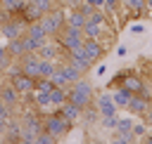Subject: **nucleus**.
Returning a JSON list of instances; mask_svg holds the SVG:
<instances>
[{"label": "nucleus", "mask_w": 152, "mask_h": 144, "mask_svg": "<svg viewBox=\"0 0 152 144\" xmlns=\"http://www.w3.org/2000/svg\"><path fill=\"white\" fill-rule=\"evenodd\" d=\"M43 113L38 111V109H31V111H26L19 120H21V142L24 144H36L38 142V135L45 130V125H43Z\"/></svg>", "instance_id": "obj_1"}, {"label": "nucleus", "mask_w": 152, "mask_h": 144, "mask_svg": "<svg viewBox=\"0 0 152 144\" xmlns=\"http://www.w3.org/2000/svg\"><path fill=\"white\" fill-rule=\"evenodd\" d=\"M66 99L74 102V104H78L81 109H86V106H90V104L95 102V90H93V85H90L86 78H78L76 83L69 85V94H66Z\"/></svg>", "instance_id": "obj_2"}, {"label": "nucleus", "mask_w": 152, "mask_h": 144, "mask_svg": "<svg viewBox=\"0 0 152 144\" xmlns=\"http://www.w3.org/2000/svg\"><path fill=\"white\" fill-rule=\"evenodd\" d=\"M43 125H45V132L55 135L57 139H64V137L71 132V127H74V123H71L69 118H64L57 109H55V111H50V113L43 118Z\"/></svg>", "instance_id": "obj_3"}, {"label": "nucleus", "mask_w": 152, "mask_h": 144, "mask_svg": "<svg viewBox=\"0 0 152 144\" xmlns=\"http://www.w3.org/2000/svg\"><path fill=\"white\" fill-rule=\"evenodd\" d=\"M64 24H66V12H64V7H55V9H50V12H43V17H40V26L45 28V33H48V38H55L62 28H64Z\"/></svg>", "instance_id": "obj_4"}, {"label": "nucleus", "mask_w": 152, "mask_h": 144, "mask_svg": "<svg viewBox=\"0 0 152 144\" xmlns=\"http://www.w3.org/2000/svg\"><path fill=\"white\" fill-rule=\"evenodd\" d=\"M26 26L28 24H24L17 14H10L5 21H0V33L5 40H14V38H21L26 33Z\"/></svg>", "instance_id": "obj_5"}, {"label": "nucleus", "mask_w": 152, "mask_h": 144, "mask_svg": "<svg viewBox=\"0 0 152 144\" xmlns=\"http://www.w3.org/2000/svg\"><path fill=\"white\" fill-rule=\"evenodd\" d=\"M7 83L21 94V97H26V94H31L33 90H36V78H31V76H26V73H17V76H10L7 78Z\"/></svg>", "instance_id": "obj_6"}, {"label": "nucleus", "mask_w": 152, "mask_h": 144, "mask_svg": "<svg viewBox=\"0 0 152 144\" xmlns=\"http://www.w3.org/2000/svg\"><path fill=\"white\" fill-rule=\"evenodd\" d=\"M83 52H86V57L95 64V61H100V59L104 57L107 47H104L102 40H97V38H83Z\"/></svg>", "instance_id": "obj_7"}, {"label": "nucleus", "mask_w": 152, "mask_h": 144, "mask_svg": "<svg viewBox=\"0 0 152 144\" xmlns=\"http://www.w3.org/2000/svg\"><path fill=\"white\" fill-rule=\"evenodd\" d=\"M19 64H21V73H26L31 78H40V57L36 52H26L19 59Z\"/></svg>", "instance_id": "obj_8"}, {"label": "nucleus", "mask_w": 152, "mask_h": 144, "mask_svg": "<svg viewBox=\"0 0 152 144\" xmlns=\"http://www.w3.org/2000/svg\"><path fill=\"white\" fill-rule=\"evenodd\" d=\"M40 59H50V61H59L62 59V47L57 45V40L55 38H48L40 47H38V52H36Z\"/></svg>", "instance_id": "obj_9"}, {"label": "nucleus", "mask_w": 152, "mask_h": 144, "mask_svg": "<svg viewBox=\"0 0 152 144\" xmlns=\"http://www.w3.org/2000/svg\"><path fill=\"white\" fill-rule=\"evenodd\" d=\"M95 106H97L100 116H116V111H119V106L112 99V92H100L95 97Z\"/></svg>", "instance_id": "obj_10"}, {"label": "nucleus", "mask_w": 152, "mask_h": 144, "mask_svg": "<svg viewBox=\"0 0 152 144\" xmlns=\"http://www.w3.org/2000/svg\"><path fill=\"white\" fill-rule=\"evenodd\" d=\"M0 99H2V102L12 109V111L21 104V94H19V92H17L10 83H2V85H0Z\"/></svg>", "instance_id": "obj_11"}, {"label": "nucleus", "mask_w": 152, "mask_h": 144, "mask_svg": "<svg viewBox=\"0 0 152 144\" xmlns=\"http://www.w3.org/2000/svg\"><path fill=\"white\" fill-rule=\"evenodd\" d=\"M24 24H36V21H40V17H43V9L40 7H36L31 0H26V5L21 7V12L17 14Z\"/></svg>", "instance_id": "obj_12"}, {"label": "nucleus", "mask_w": 152, "mask_h": 144, "mask_svg": "<svg viewBox=\"0 0 152 144\" xmlns=\"http://www.w3.org/2000/svg\"><path fill=\"white\" fill-rule=\"evenodd\" d=\"M147 106H150V102H147V99H142L140 94H133V97H131V102H128V106H126V111H128V113H133V116H138V118H145Z\"/></svg>", "instance_id": "obj_13"}, {"label": "nucleus", "mask_w": 152, "mask_h": 144, "mask_svg": "<svg viewBox=\"0 0 152 144\" xmlns=\"http://www.w3.org/2000/svg\"><path fill=\"white\" fill-rule=\"evenodd\" d=\"M57 111H59V113H62L64 118H69L71 123H76V120H81V113H83V109H81L78 104H74V102H69V99H66V102H64L62 106H57Z\"/></svg>", "instance_id": "obj_14"}, {"label": "nucleus", "mask_w": 152, "mask_h": 144, "mask_svg": "<svg viewBox=\"0 0 152 144\" xmlns=\"http://www.w3.org/2000/svg\"><path fill=\"white\" fill-rule=\"evenodd\" d=\"M64 12H66V24H69V26H78V28L86 26L88 17H86L78 7H64Z\"/></svg>", "instance_id": "obj_15"}, {"label": "nucleus", "mask_w": 152, "mask_h": 144, "mask_svg": "<svg viewBox=\"0 0 152 144\" xmlns=\"http://www.w3.org/2000/svg\"><path fill=\"white\" fill-rule=\"evenodd\" d=\"M124 87H126L131 94H140V92H142V87H145V80H142L138 73L128 71V76H126V80H124Z\"/></svg>", "instance_id": "obj_16"}, {"label": "nucleus", "mask_w": 152, "mask_h": 144, "mask_svg": "<svg viewBox=\"0 0 152 144\" xmlns=\"http://www.w3.org/2000/svg\"><path fill=\"white\" fill-rule=\"evenodd\" d=\"M131 97H133V94H131L124 85L112 90V99H114V104H116L119 109H126V106H128V102H131Z\"/></svg>", "instance_id": "obj_17"}, {"label": "nucleus", "mask_w": 152, "mask_h": 144, "mask_svg": "<svg viewBox=\"0 0 152 144\" xmlns=\"http://www.w3.org/2000/svg\"><path fill=\"white\" fill-rule=\"evenodd\" d=\"M7 52L12 59H21L26 54V47H24V40L21 38H14V40H7Z\"/></svg>", "instance_id": "obj_18"}, {"label": "nucleus", "mask_w": 152, "mask_h": 144, "mask_svg": "<svg viewBox=\"0 0 152 144\" xmlns=\"http://www.w3.org/2000/svg\"><path fill=\"white\" fill-rule=\"evenodd\" d=\"M66 94H69V87L55 85V87L50 90V102H52V106H62V104L66 102Z\"/></svg>", "instance_id": "obj_19"}, {"label": "nucleus", "mask_w": 152, "mask_h": 144, "mask_svg": "<svg viewBox=\"0 0 152 144\" xmlns=\"http://www.w3.org/2000/svg\"><path fill=\"white\" fill-rule=\"evenodd\" d=\"M24 5L26 0H0V9H5L7 14H19Z\"/></svg>", "instance_id": "obj_20"}, {"label": "nucleus", "mask_w": 152, "mask_h": 144, "mask_svg": "<svg viewBox=\"0 0 152 144\" xmlns=\"http://www.w3.org/2000/svg\"><path fill=\"white\" fill-rule=\"evenodd\" d=\"M102 33H104V26H97V24L86 21V26H83V38H97V40H102Z\"/></svg>", "instance_id": "obj_21"}, {"label": "nucleus", "mask_w": 152, "mask_h": 144, "mask_svg": "<svg viewBox=\"0 0 152 144\" xmlns=\"http://www.w3.org/2000/svg\"><path fill=\"white\" fill-rule=\"evenodd\" d=\"M26 33H28V35H33V38H38L40 42H45V40H48V33H45V28L40 26V21L28 24V26H26Z\"/></svg>", "instance_id": "obj_22"}, {"label": "nucleus", "mask_w": 152, "mask_h": 144, "mask_svg": "<svg viewBox=\"0 0 152 144\" xmlns=\"http://www.w3.org/2000/svg\"><path fill=\"white\" fill-rule=\"evenodd\" d=\"M81 118H83L86 123H95V120H100V111H97V106H95V102H93L90 106H86V109H83V113H81Z\"/></svg>", "instance_id": "obj_23"}, {"label": "nucleus", "mask_w": 152, "mask_h": 144, "mask_svg": "<svg viewBox=\"0 0 152 144\" xmlns=\"http://www.w3.org/2000/svg\"><path fill=\"white\" fill-rule=\"evenodd\" d=\"M90 24H97V26H107L109 24V17L104 14V9H93V14L88 17Z\"/></svg>", "instance_id": "obj_24"}, {"label": "nucleus", "mask_w": 152, "mask_h": 144, "mask_svg": "<svg viewBox=\"0 0 152 144\" xmlns=\"http://www.w3.org/2000/svg\"><path fill=\"white\" fill-rule=\"evenodd\" d=\"M21 40H24V47H26V52H38V47L43 45L38 38H33V35H28V33H24V35H21Z\"/></svg>", "instance_id": "obj_25"}, {"label": "nucleus", "mask_w": 152, "mask_h": 144, "mask_svg": "<svg viewBox=\"0 0 152 144\" xmlns=\"http://www.w3.org/2000/svg\"><path fill=\"white\" fill-rule=\"evenodd\" d=\"M119 2H121V0H104L102 9H104V14H107L109 19H114V17L119 14Z\"/></svg>", "instance_id": "obj_26"}, {"label": "nucleus", "mask_w": 152, "mask_h": 144, "mask_svg": "<svg viewBox=\"0 0 152 144\" xmlns=\"http://www.w3.org/2000/svg\"><path fill=\"white\" fill-rule=\"evenodd\" d=\"M100 123H102V127L104 130H116V123H119V113L116 116H100Z\"/></svg>", "instance_id": "obj_27"}, {"label": "nucleus", "mask_w": 152, "mask_h": 144, "mask_svg": "<svg viewBox=\"0 0 152 144\" xmlns=\"http://www.w3.org/2000/svg\"><path fill=\"white\" fill-rule=\"evenodd\" d=\"M116 130L119 132H133V118H119V123H116Z\"/></svg>", "instance_id": "obj_28"}, {"label": "nucleus", "mask_w": 152, "mask_h": 144, "mask_svg": "<svg viewBox=\"0 0 152 144\" xmlns=\"http://www.w3.org/2000/svg\"><path fill=\"white\" fill-rule=\"evenodd\" d=\"M126 7L135 14H142L145 12V0H126Z\"/></svg>", "instance_id": "obj_29"}, {"label": "nucleus", "mask_w": 152, "mask_h": 144, "mask_svg": "<svg viewBox=\"0 0 152 144\" xmlns=\"http://www.w3.org/2000/svg\"><path fill=\"white\" fill-rule=\"evenodd\" d=\"M128 71H131V68H128ZM128 71H121V73H116V76H114V78H112L107 85H109L112 90H114V87H121V85H124V80H126V76H128Z\"/></svg>", "instance_id": "obj_30"}, {"label": "nucleus", "mask_w": 152, "mask_h": 144, "mask_svg": "<svg viewBox=\"0 0 152 144\" xmlns=\"http://www.w3.org/2000/svg\"><path fill=\"white\" fill-rule=\"evenodd\" d=\"M36 7H40L43 12H50V9H55L57 5H55V0H31Z\"/></svg>", "instance_id": "obj_31"}, {"label": "nucleus", "mask_w": 152, "mask_h": 144, "mask_svg": "<svg viewBox=\"0 0 152 144\" xmlns=\"http://www.w3.org/2000/svg\"><path fill=\"white\" fill-rule=\"evenodd\" d=\"M55 142H59V139H57L55 135H50V132H45V130H43V132L38 135V144H55Z\"/></svg>", "instance_id": "obj_32"}, {"label": "nucleus", "mask_w": 152, "mask_h": 144, "mask_svg": "<svg viewBox=\"0 0 152 144\" xmlns=\"http://www.w3.org/2000/svg\"><path fill=\"white\" fill-rule=\"evenodd\" d=\"M147 125H142V123H133V135H135V139L138 137H147Z\"/></svg>", "instance_id": "obj_33"}, {"label": "nucleus", "mask_w": 152, "mask_h": 144, "mask_svg": "<svg viewBox=\"0 0 152 144\" xmlns=\"http://www.w3.org/2000/svg\"><path fill=\"white\" fill-rule=\"evenodd\" d=\"M126 54H128V47L126 45H119L116 47V57H126Z\"/></svg>", "instance_id": "obj_34"}, {"label": "nucleus", "mask_w": 152, "mask_h": 144, "mask_svg": "<svg viewBox=\"0 0 152 144\" xmlns=\"http://www.w3.org/2000/svg\"><path fill=\"white\" fill-rule=\"evenodd\" d=\"M86 2H90L95 9H102V5H104V0H86Z\"/></svg>", "instance_id": "obj_35"}, {"label": "nucleus", "mask_w": 152, "mask_h": 144, "mask_svg": "<svg viewBox=\"0 0 152 144\" xmlns=\"http://www.w3.org/2000/svg\"><path fill=\"white\" fill-rule=\"evenodd\" d=\"M145 120L152 125V102H150V106H147V111H145Z\"/></svg>", "instance_id": "obj_36"}, {"label": "nucleus", "mask_w": 152, "mask_h": 144, "mask_svg": "<svg viewBox=\"0 0 152 144\" xmlns=\"http://www.w3.org/2000/svg\"><path fill=\"white\" fill-rule=\"evenodd\" d=\"M145 31V26L142 24H135V26H131V33H142Z\"/></svg>", "instance_id": "obj_37"}, {"label": "nucleus", "mask_w": 152, "mask_h": 144, "mask_svg": "<svg viewBox=\"0 0 152 144\" xmlns=\"http://www.w3.org/2000/svg\"><path fill=\"white\" fill-rule=\"evenodd\" d=\"M81 2H83V0H66V2H64V7H78Z\"/></svg>", "instance_id": "obj_38"}, {"label": "nucleus", "mask_w": 152, "mask_h": 144, "mask_svg": "<svg viewBox=\"0 0 152 144\" xmlns=\"http://www.w3.org/2000/svg\"><path fill=\"white\" fill-rule=\"evenodd\" d=\"M150 9V14H152V0H145V12Z\"/></svg>", "instance_id": "obj_39"}, {"label": "nucleus", "mask_w": 152, "mask_h": 144, "mask_svg": "<svg viewBox=\"0 0 152 144\" xmlns=\"http://www.w3.org/2000/svg\"><path fill=\"white\" fill-rule=\"evenodd\" d=\"M64 2H66V0H55V5H59V7H64Z\"/></svg>", "instance_id": "obj_40"}, {"label": "nucleus", "mask_w": 152, "mask_h": 144, "mask_svg": "<svg viewBox=\"0 0 152 144\" xmlns=\"http://www.w3.org/2000/svg\"><path fill=\"white\" fill-rule=\"evenodd\" d=\"M147 142H152V130H150V132H147Z\"/></svg>", "instance_id": "obj_41"}, {"label": "nucleus", "mask_w": 152, "mask_h": 144, "mask_svg": "<svg viewBox=\"0 0 152 144\" xmlns=\"http://www.w3.org/2000/svg\"><path fill=\"white\" fill-rule=\"evenodd\" d=\"M0 38H2V33H0Z\"/></svg>", "instance_id": "obj_42"}, {"label": "nucleus", "mask_w": 152, "mask_h": 144, "mask_svg": "<svg viewBox=\"0 0 152 144\" xmlns=\"http://www.w3.org/2000/svg\"><path fill=\"white\" fill-rule=\"evenodd\" d=\"M124 2H126V0H124Z\"/></svg>", "instance_id": "obj_43"}]
</instances>
